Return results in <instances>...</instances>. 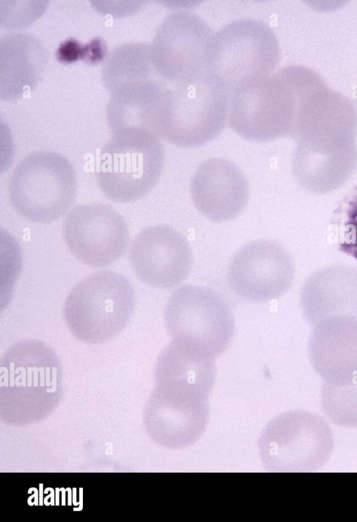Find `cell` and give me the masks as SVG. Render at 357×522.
Masks as SVG:
<instances>
[{
  "instance_id": "cell-1",
  "label": "cell",
  "mask_w": 357,
  "mask_h": 522,
  "mask_svg": "<svg viewBox=\"0 0 357 522\" xmlns=\"http://www.w3.org/2000/svg\"><path fill=\"white\" fill-rule=\"evenodd\" d=\"M291 137V170L305 190L325 194L343 185L357 166V112L324 82L300 98Z\"/></svg>"
},
{
  "instance_id": "cell-2",
  "label": "cell",
  "mask_w": 357,
  "mask_h": 522,
  "mask_svg": "<svg viewBox=\"0 0 357 522\" xmlns=\"http://www.w3.org/2000/svg\"><path fill=\"white\" fill-rule=\"evenodd\" d=\"M319 76L307 67L291 65L239 83L231 91L229 127L256 143L291 137L300 96Z\"/></svg>"
},
{
  "instance_id": "cell-3",
  "label": "cell",
  "mask_w": 357,
  "mask_h": 522,
  "mask_svg": "<svg viewBox=\"0 0 357 522\" xmlns=\"http://www.w3.org/2000/svg\"><path fill=\"white\" fill-rule=\"evenodd\" d=\"M231 91L206 70L171 84L163 91L151 131L178 147L204 146L228 123Z\"/></svg>"
},
{
  "instance_id": "cell-4",
  "label": "cell",
  "mask_w": 357,
  "mask_h": 522,
  "mask_svg": "<svg viewBox=\"0 0 357 522\" xmlns=\"http://www.w3.org/2000/svg\"><path fill=\"white\" fill-rule=\"evenodd\" d=\"M165 151L151 130L130 126L112 132L102 148L96 181L105 196L119 203L137 201L156 185Z\"/></svg>"
},
{
  "instance_id": "cell-5",
  "label": "cell",
  "mask_w": 357,
  "mask_h": 522,
  "mask_svg": "<svg viewBox=\"0 0 357 522\" xmlns=\"http://www.w3.org/2000/svg\"><path fill=\"white\" fill-rule=\"evenodd\" d=\"M135 292L122 275L110 270L87 276L72 289L63 307L66 323L79 340L96 344L110 340L128 323Z\"/></svg>"
},
{
  "instance_id": "cell-6",
  "label": "cell",
  "mask_w": 357,
  "mask_h": 522,
  "mask_svg": "<svg viewBox=\"0 0 357 522\" xmlns=\"http://www.w3.org/2000/svg\"><path fill=\"white\" fill-rule=\"evenodd\" d=\"M77 179L71 162L63 155L38 151L15 167L8 184L13 208L24 218L46 223L70 209L77 195Z\"/></svg>"
},
{
  "instance_id": "cell-7",
  "label": "cell",
  "mask_w": 357,
  "mask_h": 522,
  "mask_svg": "<svg viewBox=\"0 0 357 522\" xmlns=\"http://www.w3.org/2000/svg\"><path fill=\"white\" fill-rule=\"evenodd\" d=\"M334 445L333 431L320 415L303 410L284 412L262 431L260 459L270 472H314L329 459Z\"/></svg>"
},
{
  "instance_id": "cell-8",
  "label": "cell",
  "mask_w": 357,
  "mask_h": 522,
  "mask_svg": "<svg viewBox=\"0 0 357 522\" xmlns=\"http://www.w3.org/2000/svg\"><path fill=\"white\" fill-rule=\"evenodd\" d=\"M280 59L279 42L271 27L259 20L241 18L214 32L205 69L232 89L246 79L274 72Z\"/></svg>"
},
{
  "instance_id": "cell-9",
  "label": "cell",
  "mask_w": 357,
  "mask_h": 522,
  "mask_svg": "<svg viewBox=\"0 0 357 522\" xmlns=\"http://www.w3.org/2000/svg\"><path fill=\"white\" fill-rule=\"evenodd\" d=\"M173 340L214 358L229 346L235 331L232 312L223 298L206 287L185 285L169 297L164 312Z\"/></svg>"
},
{
  "instance_id": "cell-10",
  "label": "cell",
  "mask_w": 357,
  "mask_h": 522,
  "mask_svg": "<svg viewBox=\"0 0 357 522\" xmlns=\"http://www.w3.org/2000/svg\"><path fill=\"white\" fill-rule=\"evenodd\" d=\"M213 33L208 24L193 11L168 14L150 43L157 76L171 84L206 70V48Z\"/></svg>"
},
{
  "instance_id": "cell-11",
  "label": "cell",
  "mask_w": 357,
  "mask_h": 522,
  "mask_svg": "<svg viewBox=\"0 0 357 522\" xmlns=\"http://www.w3.org/2000/svg\"><path fill=\"white\" fill-rule=\"evenodd\" d=\"M64 241L82 263L107 266L119 259L129 244V230L123 217L110 205L82 204L73 208L63 226Z\"/></svg>"
},
{
  "instance_id": "cell-12",
  "label": "cell",
  "mask_w": 357,
  "mask_h": 522,
  "mask_svg": "<svg viewBox=\"0 0 357 522\" xmlns=\"http://www.w3.org/2000/svg\"><path fill=\"white\" fill-rule=\"evenodd\" d=\"M294 274V261L287 250L275 240L259 239L247 243L234 255L227 278L241 298L265 302L284 294Z\"/></svg>"
},
{
  "instance_id": "cell-13",
  "label": "cell",
  "mask_w": 357,
  "mask_h": 522,
  "mask_svg": "<svg viewBox=\"0 0 357 522\" xmlns=\"http://www.w3.org/2000/svg\"><path fill=\"white\" fill-rule=\"evenodd\" d=\"M129 262L142 282L169 289L186 279L192 254L183 235L170 226L159 224L148 227L135 236L129 250Z\"/></svg>"
},
{
  "instance_id": "cell-14",
  "label": "cell",
  "mask_w": 357,
  "mask_h": 522,
  "mask_svg": "<svg viewBox=\"0 0 357 522\" xmlns=\"http://www.w3.org/2000/svg\"><path fill=\"white\" fill-rule=\"evenodd\" d=\"M196 208L211 221L220 222L238 216L247 205L250 187L241 170L224 158L202 162L190 183Z\"/></svg>"
},
{
  "instance_id": "cell-15",
  "label": "cell",
  "mask_w": 357,
  "mask_h": 522,
  "mask_svg": "<svg viewBox=\"0 0 357 522\" xmlns=\"http://www.w3.org/2000/svg\"><path fill=\"white\" fill-rule=\"evenodd\" d=\"M158 437L172 449L188 447L204 433L208 420V397L167 385H159L154 395Z\"/></svg>"
},
{
  "instance_id": "cell-16",
  "label": "cell",
  "mask_w": 357,
  "mask_h": 522,
  "mask_svg": "<svg viewBox=\"0 0 357 522\" xmlns=\"http://www.w3.org/2000/svg\"><path fill=\"white\" fill-rule=\"evenodd\" d=\"M214 360L194 346L173 340L159 355L155 371L158 384L208 397L215 381Z\"/></svg>"
},
{
  "instance_id": "cell-17",
  "label": "cell",
  "mask_w": 357,
  "mask_h": 522,
  "mask_svg": "<svg viewBox=\"0 0 357 522\" xmlns=\"http://www.w3.org/2000/svg\"><path fill=\"white\" fill-rule=\"evenodd\" d=\"M10 37L12 38L11 34ZM22 33H19L20 45H12L9 49L5 45V55L1 54V79L6 78V89L9 84H17V98L29 89H32L41 77L47 63V54L42 43L33 36L24 34L22 46Z\"/></svg>"
},
{
  "instance_id": "cell-18",
  "label": "cell",
  "mask_w": 357,
  "mask_h": 522,
  "mask_svg": "<svg viewBox=\"0 0 357 522\" xmlns=\"http://www.w3.org/2000/svg\"><path fill=\"white\" fill-rule=\"evenodd\" d=\"M321 405L332 423L343 427H357V376L342 385L324 383Z\"/></svg>"
},
{
  "instance_id": "cell-19",
  "label": "cell",
  "mask_w": 357,
  "mask_h": 522,
  "mask_svg": "<svg viewBox=\"0 0 357 522\" xmlns=\"http://www.w3.org/2000/svg\"><path fill=\"white\" fill-rule=\"evenodd\" d=\"M344 238L340 250L357 260V195L348 203Z\"/></svg>"
},
{
  "instance_id": "cell-20",
  "label": "cell",
  "mask_w": 357,
  "mask_h": 522,
  "mask_svg": "<svg viewBox=\"0 0 357 522\" xmlns=\"http://www.w3.org/2000/svg\"><path fill=\"white\" fill-rule=\"evenodd\" d=\"M107 55V46L105 40L97 37L83 45L81 60L90 65H96L105 59Z\"/></svg>"
},
{
  "instance_id": "cell-21",
  "label": "cell",
  "mask_w": 357,
  "mask_h": 522,
  "mask_svg": "<svg viewBox=\"0 0 357 522\" xmlns=\"http://www.w3.org/2000/svg\"><path fill=\"white\" fill-rule=\"evenodd\" d=\"M82 51L83 46L75 38H70L60 44L55 57L61 63H72L82 59Z\"/></svg>"
},
{
  "instance_id": "cell-22",
  "label": "cell",
  "mask_w": 357,
  "mask_h": 522,
  "mask_svg": "<svg viewBox=\"0 0 357 522\" xmlns=\"http://www.w3.org/2000/svg\"><path fill=\"white\" fill-rule=\"evenodd\" d=\"M31 492L34 493L28 498L27 503L29 506H33V505L38 506L39 505V491L36 488L31 487L28 490V493H31Z\"/></svg>"
},
{
  "instance_id": "cell-23",
  "label": "cell",
  "mask_w": 357,
  "mask_h": 522,
  "mask_svg": "<svg viewBox=\"0 0 357 522\" xmlns=\"http://www.w3.org/2000/svg\"><path fill=\"white\" fill-rule=\"evenodd\" d=\"M50 492L48 496L44 498V505L46 506L49 505H55V490H54L51 487H47L45 489L44 493H47L48 492Z\"/></svg>"
},
{
  "instance_id": "cell-24",
  "label": "cell",
  "mask_w": 357,
  "mask_h": 522,
  "mask_svg": "<svg viewBox=\"0 0 357 522\" xmlns=\"http://www.w3.org/2000/svg\"><path fill=\"white\" fill-rule=\"evenodd\" d=\"M79 507H74V511H81L83 509V488L80 487L79 489Z\"/></svg>"
},
{
  "instance_id": "cell-25",
  "label": "cell",
  "mask_w": 357,
  "mask_h": 522,
  "mask_svg": "<svg viewBox=\"0 0 357 522\" xmlns=\"http://www.w3.org/2000/svg\"><path fill=\"white\" fill-rule=\"evenodd\" d=\"M43 493H44L43 484H39V505L40 506L44 505Z\"/></svg>"
},
{
  "instance_id": "cell-26",
  "label": "cell",
  "mask_w": 357,
  "mask_h": 522,
  "mask_svg": "<svg viewBox=\"0 0 357 522\" xmlns=\"http://www.w3.org/2000/svg\"><path fill=\"white\" fill-rule=\"evenodd\" d=\"M66 491L68 493V505L70 506L73 505V490L71 488L68 487L66 489Z\"/></svg>"
},
{
  "instance_id": "cell-27",
  "label": "cell",
  "mask_w": 357,
  "mask_h": 522,
  "mask_svg": "<svg viewBox=\"0 0 357 522\" xmlns=\"http://www.w3.org/2000/svg\"><path fill=\"white\" fill-rule=\"evenodd\" d=\"M73 504L74 506H77L79 505V502H77V489L73 488Z\"/></svg>"
},
{
  "instance_id": "cell-28",
  "label": "cell",
  "mask_w": 357,
  "mask_h": 522,
  "mask_svg": "<svg viewBox=\"0 0 357 522\" xmlns=\"http://www.w3.org/2000/svg\"><path fill=\"white\" fill-rule=\"evenodd\" d=\"M60 492H61V505H66V489L63 487L60 488Z\"/></svg>"
},
{
  "instance_id": "cell-29",
  "label": "cell",
  "mask_w": 357,
  "mask_h": 522,
  "mask_svg": "<svg viewBox=\"0 0 357 522\" xmlns=\"http://www.w3.org/2000/svg\"><path fill=\"white\" fill-rule=\"evenodd\" d=\"M59 492L60 488L56 487L55 489V505L57 506L59 505Z\"/></svg>"
}]
</instances>
